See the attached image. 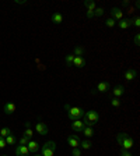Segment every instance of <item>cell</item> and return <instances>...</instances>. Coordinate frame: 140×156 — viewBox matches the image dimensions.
Returning a JSON list of instances; mask_svg holds the SVG:
<instances>
[{"mask_svg": "<svg viewBox=\"0 0 140 156\" xmlns=\"http://www.w3.org/2000/svg\"><path fill=\"white\" fill-rule=\"evenodd\" d=\"M139 43H140V35L136 34V35H134V45H139Z\"/></svg>", "mask_w": 140, "mask_h": 156, "instance_id": "e575fe53", "label": "cell"}, {"mask_svg": "<svg viewBox=\"0 0 140 156\" xmlns=\"http://www.w3.org/2000/svg\"><path fill=\"white\" fill-rule=\"evenodd\" d=\"M84 6L87 7V10H91V11H94V10L97 8L95 3H94V1H91V0H90V1H84Z\"/></svg>", "mask_w": 140, "mask_h": 156, "instance_id": "7402d4cb", "label": "cell"}, {"mask_svg": "<svg viewBox=\"0 0 140 156\" xmlns=\"http://www.w3.org/2000/svg\"><path fill=\"white\" fill-rule=\"evenodd\" d=\"M126 137H129V134H126V132H119L118 137H116V141H118L119 144H122V141H123Z\"/></svg>", "mask_w": 140, "mask_h": 156, "instance_id": "cb8c5ba5", "label": "cell"}, {"mask_svg": "<svg viewBox=\"0 0 140 156\" xmlns=\"http://www.w3.org/2000/svg\"><path fill=\"white\" fill-rule=\"evenodd\" d=\"M105 25H107L108 28H112V27L116 25V21H115L114 18H111V17H109V18H107V21H105Z\"/></svg>", "mask_w": 140, "mask_h": 156, "instance_id": "d4e9b609", "label": "cell"}, {"mask_svg": "<svg viewBox=\"0 0 140 156\" xmlns=\"http://www.w3.org/2000/svg\"><path fill=\"white\" fill-rule=\"evenodd\" d=\"M86 135V138H91L94 135V131H93V127H84L83 131H81Z\"/></svg>", "mask_w": 140, "mask_h": 156, "instance_id": "e0dca14e", "label": "cell"}, {"mask_svg": "<svg viewBox=\"0 0 140 156\" xmlns=\"http://www.w3.org/2000/svg\"><path fill=\"white\" fill-rule=\"evenodd\" d=\"M10 134H11V130H10L8 127H3V128L0 130V137L6 138L7 135H10Z\"/></svg>", "mask_w": 140, "mask_h": 156, "instance_id": "ffe728a7", "label": "cell"}, {"mask_svg": "<svg viewBox=\"0 0 140 156\" xmlns=\"http://www.w3.org/2000/svg\"><path fill=\"white\" fill-rule=\"evenodd\" d=\"M111 105H112L114 107L121 106V100H119V98H112V99H111Z\"/></svg>", "mask_w": 140, "mask_h": 156, "instance_id": "484cf974", "label": "cell"}, {"mask_svg": "<svg viewBox=\"0 0 140 156\" xmlns=\"http://www.w3.org/2000/svg\"><path fill=\"white\" fill-rule=\"evenodd\" d=\"M136 70H133V69H127L126 71H125V80L126 81H132V80H134L136 78Z\"/></svg>", "mask_w": 140, "mask_h": 156, "instance_id": "7c38bea8", "label": "cell"}, {"mask_svg": "<svg viewBox=\"0 0 140 156\" xmlns=\"http://www.w3.org/2000/svg\"><path fill=\"white\" fill-rule=\"evenodd\" d=\"M51 20L52 22H55V24H62L63 22V15H62V13H53Z\"/></svg>", "mask_w": 140, "mask_h": 156, "instance_id": "5bb4252c", "label": "cell"}, {"mask_svg": "<svg viewBox=\"0 0 140 156\" xmlns=\"http://www.w3.org/2000/svg\"><path fill=\"white\" fill-rule=\"evenodd\" d=\"M4 141H6V144H7V145H14L17 139H16V137H14L13 134H10V135H7V137L4 138Z\"/></svg>", "mask_w": 140, "mask_h": 156, "instance_id": "d6986e66", "label": "cell"}, {"mask_svg": "<svg viewBox=\"0 0 140 156\" xmlns=\"http://www.w3.org/2000/svg\"><path fill=\"white\" fill-rule=\"evenodd\" d=\"M45 146H46V148H49V149H52V150L56 149V144H55L53 141H48V142L45 144Z\"/></svg>", "mask_w": 140, "mask_h": 156, "instance_id": "83f0119b", "label": "cell"}, {"mask_svg": "<svg viewBox=\"0 0 140 156\" xmlns=\"http://www.w3.org/2000/svg\"><path fill=\"white\" fill-rule=\"evenodd\" d=\"M35 156H42V155H35Z\"/></svg>", "mask_w": 140, "mask_h": 156, "instance_id": "ab89813d", "label": "cell"}, {"mask_svg": "<svg viewBox=\"0 0 140 156\" xmlns=\"http://www.w3.org/2000/svg\"><path fill=\"white\" fill-rule=\"evenodd\" d=\"M35 131L38 132L39 135H46V134H48V127H46V124H45V123L39 121V123H37V124H35Z\"/></svg>", "mask_w": 140, "mask_h": 156, "instance_id": "277c9868", "label": "cell"}, {"mask_svg": "<svg viewBox=\"0 0 140 156\" xmlns=\"http://www.w3.org/2000/svg\"><path fill=\"white\" fill-rule=\"evenodd\" d=\"M111 18H114L115 21L118 20V21H121L122 18H123V13H122V10L121 8H118V7H114L112 10H111Z\"/></svg>", "mask_w": 140, "mask_h": 156, "instance_id": "8992f818", "label": "cell"}, {"mask_svg": "<svg viewBox=\"0 0 140 156\" xmlns=\"http://www.w3.org/2000/svg\"><path fill=\"white\" fill-rule=\"evenodd\" d=\"M6 141H4V138L3 137H0V149H4L6 148Z\"/></svg>", "mask_w": 140, "mask_h": 156, "instance_id": "d6a6232c", "label": "cell"}, {"mask_svg": "<svg viewBox=\"0 0 140 156\" xmlns=\"http://www.w3.org/2000/svg\"><path fill=\"white\" fill-rule=\"evenodd\" d=\"M122 148H123V150H129L132 149V146H133V139L130 137H126L123 141H122Z\"/></svg>", "mask_w": 140, "mask_h": 156, "instance_id": "8fae6325", "label": "cell"}, {"mask_svg": "<svg viewBox=\"0 0 140 156\" xmlns=\"http://www.w3.org/2000/svg\"><path fill=\"white\" fill-rule=\"evenodd\" d=\"M123 92H125V88L122 87V85H119V87H115L114 89H112V94H114L115 98H121L122 95H123Z\"/></svg>", "mask_w": 140, "mask_h": 156, "instance_id": "9a60e30c", "label": "cell"}, {"mask_svg": "<svg viewBox=\"0 0 140 156\" xmlns=\"http://www.w3.org/2000/svg\"><path fill=\"white\" fill-rule=\"evenodd\" d=\"M67 144L71 148H78L80 146V139H78V137H77L76 134H71V135L67 137Z\"/></svg>", "mask_w": 140, "mask_h": 156, "instance_id": "3957f363", "label": "cell"}, {"mask_svg": "<svg viewBox=\"0 0 140 156\" xmlns=\"http://www.w3.org/2000/svg\"><path fill=\"white\" fill-rule=\"evenodd\" d=\"M121 156H132V153H129V150H122Z\"/></svg>", "mask_w": 140, "mask_h": 156, "instance_id": "d590c367", "label": "cell"}, {"mask_svg": "<svg viewBox=\"0 0 140 156\" xmlns=\"http://www.w3.org/2000/svg\"><path fill=\"white\" fill-rule=\"evenodd\" d=\"M84 127H93V125H95L98 123V120H100V116H98V112L95 110H88V112L84 113Z\"/></svg>", "mask_w": 140, "mask_h": 156, "instance_id": "7a4b0ae2", "label": "cell"}, {"mask_svg": "<svg viewBox=\"0 0 140 156\" xmlns=\"http://www.w3.org/2000/svg\"><path fill=\"white\" fill-rule=\"evenodd\" d=\"M73 55H74V56H81V57H83L84 48H83V46H76V48H74V50H73Z\"/></svg>", "mask_w": 140, "mask_h": 156, "instance_id": "ac0fdd59", "label": "cell"}, {"mask_svg": "<svg viewBox=\"0 0 140 156\" xmlns=\"http://www.w3.org/2000/svg\"><path fill=\"white\" fill-rule=\"evenodd\" d=\"M133 25H134V27H137V28L140 27V18H139V17H136V18L133 20Z\"/></svg>", "mask_w": 140, "mask_h": 156, "instance_id": "836d02e7", "label": "cell"}, {"mask_svg": "<svg viewBox=\"0 0 140 156\" xmlns=\"http://www.w3.org/2000/svg\"><path fill=\"white\" fill-rule=\"evenodd\" d=\"M64 110L67 112V117H69L71 121H73V120H80L84 116V113H86L84 109H81V107H71L69 103L64 105Z\"/></svg>", "mask_w": 140, "mask_h": 156, "instance_id": "6da1fadb", "label": "cell"}, {"mask_svg": "<svg viewBox=\"0 0 140 156\" xmlns=\"http://www.w3.org/2000/svg\"><path fill=\"white\" fill-rule=\"evenodd\" d=\"M27 148H28V150H30V153H37L39 150V144L37 142V141H32V139H30L28 141V144H27Z\"/></svg>", "mask_w": 140, "mask_h": 156, "instance_id": "52a82bcc", "label": "cell"}, {"mask_svg": "<svg viewBox=\"0 0 140 156\" xmlns=\"http://www.w3.org/2000/svg\"><path fill=\"white\" fill-rule=\"evenodd\" d=\"M133 25V20H129V18H122L119 22H118V27L121 29H127L129 27Z\"/></svg>", "mask_w": 140, "mask_h": 156, "instance_id": "9c48e42d", "label": "cell"}, {"mask_svg": "<svg viewBox=\"0 0 140 156\" xmlns=\"http://www.w3.org/2000/svg\"><path fill=\"white\" fill-rule=\"evenodd\" d=\"M86 63L87 62L81 56H74V59H73V66H76V67H84Z\"/></svg>", "mask_w": 140, "mask_h": 156, "instance_id": "4fadbf2b", "label": "cell"}, {"mask_svg": "<svg viewBox=\"0 0 140 156\" xmlns=\"http://www.w3.org/2000/svg\"><path fill=\"white\" fill-rule=\"evenodd\" d=\"M71 128H73V131L76 132H81L84 128V123L81 120H73V123H71Z\"/></svg>", "mask_w": 140, "mask_h": 156, "instance_id": "ba28073f", "label": "cell"}, {"mask_svg": "<svg viewBox=\"0 0 140 156\" xmlns=\"http://www.w3.org/2000/svg\"><path fill=\"white\" fill-rule=\"evenodd\" d=\"M53 152L55 150H52V149H49V148H46V146H42V156H55L53 155Z\"/></svg>", "mask_w": 140, "mask_h": 156, "instance_id": "44dd1931", "label": "cell"}, {"mask_svg": "<svg viewBox=\"0 0 140 156\" xmlns=\"http://www.w3.org/2000/svg\"><path fill=\"white\" fill-rule=\"evenodd\" d=\"M127 13H129V14H133V13H134V10H133V8H132V7H130V8H129V11H127Z\"/></svg>", "mask_w": 140, "mask_h": 156, "instance_id": "f35d334b", "label": "cell"}, {"mask_svg": "<svg viewBox=\"0 0 140 156\" xmlns=\"http://www.w3.org/2000/svg\"><path fill=\"white\" fill-rule=\"evenodd\" d=\"M87 17H88V18H93V17H94V11H91V10H87Z\"/></svg>", "mask_w": 140, "mask_h": 156, "instance_id": "8d00e7d4", "label": "cell"}, {"mask_svg": "<svg viewBox=\"0 0 140 156\" xmlns=\"http://www.w3.org/2000/svg\"><path fill=\"white\" fill-rule=\"evenodd\" d=\"M97 89H98L100 92H107V91H109V82H107V81L100 82V84L97 85Z\"/></svg>", "mask_w": 140, "mask_h": 156, "instance_id": "2e32d148", "label": "cell"}, {"mask_svg": "<svg viewBox=\"0 0 140 156\" xmlns=\"http://www.w3.org/2000/svg\"><path fill=\"white\" fill-rule=\"evenodd\" d=\"M16 109H17V106H16V103H13V102H7L6 105L3 106V110H4L6 114H13V113L16 112Z\"/></svg>", "mask_w": 140, "mask_h": 156, "instance_id": "30bf717a", "label": "cell"}, {"mask_svg": "<svg viewBox=\"0 0 140 156\" xmlns=\"http://www.w3.org/2000/svg\"><path fill=\"white\" fill-rule=\"evenodd\" d=\"M102 14H104V8L102 7H97L94 10V15H97V17H101Z\"/></svg>", "mask_w": 140, "mask_h": 156, "instance_id": "f1b7e54d", "label": "cell"}, {"mask_svg": "<svg viewBox=\"0 0 140 156\" xmlns=\"http://www.w3.org/2000/svg\"><path fill=\"white\" fill-rule=\"evenodd\" d=\"M1 156H7V155H1Z\"/></svg>", "mask_w": 140, "mask_h": 156, "instance_id": "60d3db41", "label": "cell"}, {"mask_svg": "<svg viewBox=\"0 0 140 156\" xmlns=\"http://www.w3.org/2000/svg\"><path fill=\"white\" fill-rule=\"evenodd\" d=\"M73 59H74V55H67L66 56V64L67 66H73Z\"/></svg>", "mask_w": 140, "mask_h": 156, "instance_id": "4316f807", "label": "cell"}, {"mask_svg": "<svg viewBox=\"0 0 140 156\" xmlns=\"http://www.w3.org/2000/svg\"><path fill=\"white\" fill-rule=\"evenodd\" d=\"M24 125H25V128H31V123H24Z\"/></svg>", "mask_w": 140, "mask_h": 156, "instance_id": "74e56055", "label": "cell"}, {"mask_svg": "<svg viewBox=\"0 0 140 156\" xmlns=\"http://www.w3.org/2000/svg\"><path fill=\"white\" fill-rule=\"evenodd\" d=\"M28 141H30V138H27L25 135H23V137L20 138V145H27Z\"/></svg>", "mask_w": 140, "mask_h": 156, "instance_id": "4dcf8cb0", "label": "cell"}, {"mask_svg": "<svg viewBox=\"0 0 140 156\" xmlns=\"http://www.w3.org/2000/svg\"><path fill=\"white\" fill-rule=\"evenodd\" d=\"M16 155L17 156H30V150L27 148V145H18L16 148Z\"/></svg>", "mask_w": 140, "mask_h": 156, "instance_id": "5b68a950", "label": "cell"}, {"mask_svg": "<svg viewBox=\"0 0 140 156\" xmlns=\"http://www.w3.org/2000/svg\"><path fill=\"white\" fill-rule=\"evenodd\" d=\"M80 146H81V148H83V149H90V148H91V146H93V144H91V142H90L88 139H84L83 142H80Z\"/></svg>", "mask_w": 140, "mask_h": 156, "instance_id": "603a6c76", "label": "cell"}, {"mask_svg": "<svg viewBox=\"0 0 140 156\" xmlns=\"http://www.w3.org/2000/svg\"><path fill=\"white\" fill-rule=\"evenodd\" d=\"M24 135H25L27 138H30V139H31L32 135H34V131H32V128H25V131H24Z\"/></svg>", "mask_w": 140, "mask_h": 156, "instance_id": "f546056e", "label": "cell"}, {"mask_svg": "<svg viewBox=\"0 0 140 156\" xmlns=\"http://www.w3.org/2000/svg\"><path fill=\"white\" fill-rule=\"evenodd\" d=\"M71 155H73V156H81V150L78 149V148H73V150H71Z\"/></svg>", "mask_w": 140, "mask_h": 156, "instance_id": "1f68e13d", "label": "cell"}]
</instances>
